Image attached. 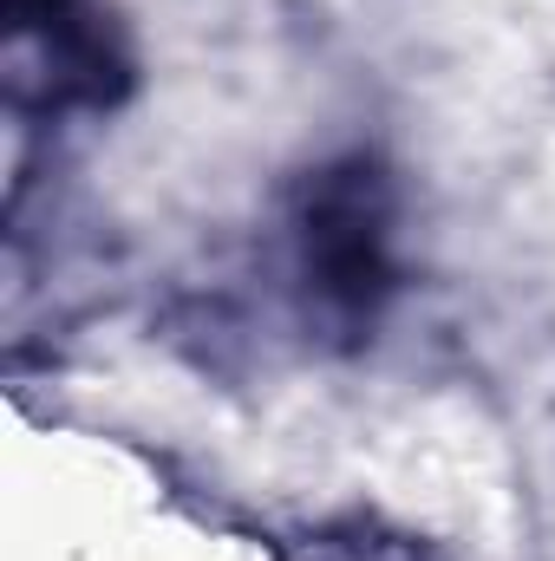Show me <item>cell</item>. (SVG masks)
<instances>
[{"mask_svg":"<svg viewBox=\"0 0 555 561\" xmlns=\"http://www.w3.org/2000/svg\"><path fill=\"white\" fill-rule=\"evenodd\" d=\"M281 561H431L412 536H380V529H327L307 536L301 549H287Z\"/></svg>","mask_w":555,"mask_h":561,"instance_id":"3957f363","label":"cell"},{"mask_svg":"<svg viewBox=\"0 0 555 561\" xmlns=\"http://www.w3.org/2000/svg\"><path fill=\"white\" fill-rule=\"evenodd\" d=\"M0 72L20 112H112L132 39L105 0H0Z\"/></svg>","mask_w":555,"mask_h":561,"instance_id":"7a4b0ae2","label":"cell"},{"mask_svg":"<svg viewBox=\"0 0 555 561\" xmlns=\"http://www.w3.org/2000/svg\"><path fill=\"white\" fill-rule=\"evenodd\" d=\"M294 262L307 300L340 327H373L393 294V176L373 157H340L307 176L294 209Z\"/></svg>","mask_w":555,"mask_h":561,"instance_id":"6da1fadb","label":"cell"}]
</instances>
